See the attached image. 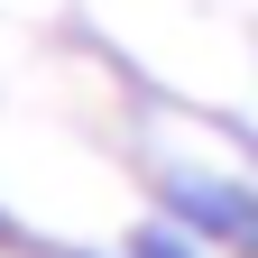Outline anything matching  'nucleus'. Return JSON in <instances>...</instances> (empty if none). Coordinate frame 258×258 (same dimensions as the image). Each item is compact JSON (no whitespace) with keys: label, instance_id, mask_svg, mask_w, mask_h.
I'll list each match as a JSON object with an SVG mask.
<instances>
[{"label":"nucleus","instance_id":"nucleus-1","mask_svg":"<svg viewBox=\"0 0 258 258\" xmlns=\"http://www.w3.org/2000/svg\"><path fill=\"white\" fill-rule=\"evenodd\" d=\"M139 258H194L184 231H139Z\"/></svg>","mask_w":258,"mask_h":258}]
</instances>
